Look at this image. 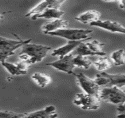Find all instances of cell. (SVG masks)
Returning <instances> with one entry per match:
<instances>
[{
  "instance_id": "6da1fadb",
  "label": "cell",
  "mask_w": 125,
  "mask_h": 118,
  "mask_svg": "<svg viewBox=\"0 0 125 118\" xmlns=\"http://www.w3.org/2000/svg\"><path fill=\"white\" fill-rule=\"evenodd\" d=\"M51 47L32 43H26L21 47L19 58L30 65L41 62L47 56Z\"/></svg>"
},
{
  "instance_id": "7a4b0ae2",
  "label": "cell",
  "mask_w": 125,
  "mask_h": 118,
  "mask_svg": "<svg viewBox=\"0 0 125 118\" xmlns=\"http://www.w3.org/2000/svg\"><path fill=\"white\" fill-rule=\"evenodd\" d=\"M98 97L101 101L102 100L117 105L125 102V91L115 86L100 89Z\"/></svg>"
},
{
  "instance_id": "3957f363",
  "label": "cell",
  "mask_w": 125,
  "mask_h": 118,
  "mask_svg": "<svg viewBox=\"0 0 125 118\" xmlns=\"http://www.w3.org/2000/svg\"><path fill=\"white\" fill-rule=\"evenodd\" d=\"M92 32L93 30L88 29L64 28L49 33L48 35L63 38L68 41H79L91 38L88 36Z\"/></svg>"
},
{
  "instance_id": "277c9868",
  "label": "cell",
  "mask_w": 125,
  "mask_h": 118,
  "mask_svg": "<svg viewBox=\"0 0 125 118\" xmlns=\"http://www.w3.org/2000/svg\"><path fill=\"white\" fill-rule=\"evenodd\" d=\"M73 103L83 110H97L101 106V100L98 96L85 93H80L75 95Z\"/></svg>"
},
{
  "instance_id": "5b68a950",
  "label": "cell",
  "mask_w": 125,
  "mask_h": 118,
  "mask_svg": "<svg viewBox=\"0 0 125 118\" xmlns=\"http://www.w3.org/2000/svg\"><path fill=\"white\" fill-rule=\"evenodd\" d=\"M80 87L86 94L98 96L100 87L98 86L94 80L91 79L82 73L75 74Z\"/></svg>"
},
{
  "instance_id": "8992f818",
  "label": "cell",
  "mask_w": 125,
  "mask_h": 118,
  "mask_svg": "<svg viewBox=\"0 0 125 118\" xmlns=\"http://www.w3.org/2000/svg\"><path fill=\"white\" fill-rule=\"evenodd\" d=\"M73 58V56L72 53H71L55 62L46 63V65L51 66L58 70L65 72L69 75H72L73 74V69L75 67L72 61Z\"/></svg>"
},
{
  "instance_id": "52a82bcc",
  "label": "cell",
  "mask_w": 125,
  "mask_h": 118,
  "mask_svg": "<svg viewBox=\"0 0 125 118\" xmlns=\"http://www.w3.org/2000/svg\"><path fill=\"white\" fill-rule=\"evenodd\" d=\"M65 2V1H55V0L43 1L30 10V11L25 14V17L31 18L41 14L43 11L49 8H55L59 9L62 4L64 3Z\"/></svg>"
},
{
  "instance_id": "ba28073f",
  "label": "cell",
  "mask_w": 125,
  "mask_h": 118,
  "mask_svg": "<svg viewBox=\"0 0 125 118\" xmlns=\"http://www.w3.org/2000/svg\"><path fill=\"white\" fill-rule=\"evenodd\" d=\"M31 40V39L22 40L21 39L16 40L0 36V51L14 52L17 49L21 47L25 44L30 43Z\"/></svg>"
},
{
  "instance_id": "9c48e42d",
  "label": "cell",
  "mask_w": 125,
  "mask_h": 118,
  "mask_svg": "<svg viewBox=\"0 0 125 118\" xmlns=\"http://www.w3.org/2000/svg\"><path fill=\"white\" fill-rule=\"evenodd\" d=\"M89 25L93 27H99L112 33H119L122 34L125 33V27L120 23L116 21H112L110 20L101 21L100 20L91 23Z\"/></svg>"
},
{
  "instance_id": "30bf717a",
  "label": "cell",
  "mask_w": 125,
  "mask_h": 118,
  "mask_svg": "<svg viewBox=\"0 0 125 118\" xmlns=\"http://www.w3.org/2000/svg\"><path fill=\"white\" fill-rule=\"evenodd\" d=\"M91 39V37L86 40H79V41H68V42L64 46L60 47L58 49H55L51 54L52 56H59V59H62L66 55L71 54L73 51L82 42H85L86 41Z\"/></svg>"
},
{
  "instance_id": "8fae6325",
  "label": "cell",
  "mask_w": 125,
  "mask_h": 118,
  "mask_svg": "<svg viewBox=\"0 0 125 118\" xmlns=\"http://www.w3.org/2000/svg\"><path fill=\"white\" fill-rule=\"evenodd\" d=\"M57 115L56 107L53 105H49L43 109L29 113H25L22 118H52Z\"/></svg>"
},
{
  "instance_id": "7c38bea8",
  "label": "cell",
  "mask_w": 125,
  "mask_h": 118,
  "mask_svg": "<svg viewBox=\"0 0 125 118\" xmlns=\"http://www.w3.org/2000/svg\"><path fill=\"white\" fill-rule=\"evenodd\" d=\"M68 25L67 20L63 18L54 19L48 22L42 27V31L45 34H48L51 32H54L59 30L66 28Z\"/></svg>"
},
{
  "instance_id": "4fadbf2b",
  "label": "cell",
  "mask_w": 125,
  "mask_h": 118,
  "mask_svg": "<svg viewBox=\"0 0 125 118\" xmlns=\"http://www.w3.org/2000/svg\"><path fill=\"white\" fill-rule=\"evenodd\" d=\"M101 17V14L98 11L95 10H89L85 12L78 17H75V19L76 21L82 23L83 24H89L94 23L98 20H100Z\"/></svg>"
},
{
  "instance_id": "5bb4252c",
  "label": "cell",
  "mask_w": 125,
  "mask_h": 118,
  "mask_svg": "<svg viewBox=\"0 0 125 118\" xmlns=\"http://www.w3.org/2000/svg\"><path fill=\"white\" fill-rule=\"evenodd\" d=\"M65 12L60 9L55 8H49L43 11L39 15L31 17L32 20H35L40 18L44 19H59L64 15Z\"/></svg>"
},
{
  "instance_id": "9a60e30c",
  "label": "cell",
  "mask_w": 125,
  "mask_h": 118,
  "mask_svg": "<svg viewBox=\"0 0 125 118\" xmlns=\"http://www.w3.org/2000/svg\"><path fill=\"white\" fill-rule=\"evenodd\" d=\"M101 74L108 80L109 86H115L120 88L124 87L125 85V74H109L104 72H102Z\"/></svg>"
},
{
  "instance_id": "2e32d148",
  "label": "cell",
  "mask_w": 125,
  "mask_h": 118,
  "mask_svg": "<svg viewBox=\"0 0 125 118\" xmlns=\"http://www.w3.org/2000/svg\"><path fill=\"white\" fill-rule=\"evenodd\" d=\"M98 60L95 61L92 64L97 70L104 72L105 70L109 69L112 66V64L109 58L106 56H99Z\"/></svg>"
},
{
  "instance_id": "e0dca14e",
  "label": "cell",
  "mask_w": 125,
  "mask_h": 118,
  "mask_svg": "<svg viewBox=\"0 0 125 118\" xmlns=\"http://www.w3.org/2000/svg\"><path fill=\"white\" fill-rule=\"evenodd\" d=\"M86 44L92 52L95 53L96 56H104L106 55V53L103 50V47L105 44L99 41L98 40H93L92 41L86 42Z\"/></svg>"
},
{
  "instance_id": "ac0fdd59",
  "label": "cell",
  "mask_w": 125,
  "mask_h": 118,
  "mask_svg": "<svg viewBox=\"0 0 125 118\" xmlns=\"http://www.w3.org/2000/svg\"><path fill=\"white\" fill-rule=\"evenodd\" d=\"M32 79L41 87H45L51 82V78L48 75L41 73H35L32 75Z\"/></svg>"
},
{
  "instance_id": "d6986e66",
  "label": "cell",
  "mask_w": 125,
  "mask_h": 118,
  "mask_svg": "<svg viewBox=\"0 0 125 118\" xmlns=\"http://www.w3.org/2000/svg\"><path fill=\"white\" fill-rule=\"evenodd\" d=\"M72 61L75 66L84 69H88L92 65V62L88 59V56H79V55L75 56V57L73 56Z\"/></svg>"
},
{
  "instance_id": "ffe728a7",
  "label": "cell",
  "mask_w": 125,
  "mask_h": 118,
  "mask_svg": "<svg viewBox=\"0 0 125 118\" xmlns=\"http://www.w3.org/2000/svg\"><path fill=\"white\" fill-rule=\"evenodd\" d=\"M1 65L7 70V72L12 76L26 75L25 73L21 70L17 63H12L7 62L5 61V62L1 63Z\"/></svg>"
},
{
  "instance_id": "44dd1931",
  "label": "cell",
  "mask_w": 125,
  "mask_h": 118,
  "mask_svg": "<svg viewBox=\"0 0 125 118\" xmlns=\"http://www.w3.org/2000/svg\"><path fill=\"white\" fill-rule=\"evenodd\" d=\"M111 59L113 64L116 66H120L125 65V51L123 49H119L112 54Z\"/></svg>"
},
{
  "instance_id": "7402d4cb",
  "label": "cell",
  "mask_w": 125,
  "mask_h": 118,
  "mask_svg": "<svg viewBox=\"0 0 125 118\" xmlns=\"http://www.w3.org/2000/svg\"><path fill=\"white\" fill-rule=\"evenodd\" d=\"M25 113H18L8 110H0V118H22Z\"/></svg>"
},
{
  "instance_id": "603a6c76",
  "label": "cell",
  "mask_w": 125,
  "mask_h": 118,
  "mask_svg": "<svg viewBox=\"0 0 125 118\" xmlns=\"http://www.w3.org/2000/svg\"><path fill=\"white\" fill-rule=\"evenodd\" d=\"M95 83L98 86H108L109 81L108 80L106 77H104V75H102L101 73L97 74L96 75V78L94 80Z\"/></svg>"
},
{
  "instance_id": "cb8c5ba5",
  "label": "cell",
  "mask_w": 125,
  "mask_h": 118,
  "mask_svg": "<svg viewBox=\"0 0 125 118\" xmlns=\"http://www.w3.org/2000/svg\"><path fill=\"white\" fill-rule=\"evenodd\" d=\"M14 54H15V52H7L0 51V63H1L5 62L7 59Z\"/></svg>"
},
{
  "instance_id": "d4e9b609",
  "label": "cell",
  "mask_w": 125,
  "mask_h": 118,
  "mask_svg": "<svg viewBox=\"0 0 125 118\" xmlns=\"http://www.w3.org/2000/svg\"><path fill=\"white\" fill-rule=\"evenodd\" d=\"M117 111L118 112V114H123V113H125V103H122V104L118 105H117Z\"/></svg>"
},
{
  "instance_id": "484cf974",
  "label": "cell",
  "mask_w": 125,
  "mask_h": 118,
  "mask_svg": "<svg viewBox=\"0 0 125 118\" xmlns=\"http://www.w3.org/2000/svg\"><path fill=\"white\" fill-rule=\"evenodd\" d=\"M119 7H120V8L124 10L125 9V1L123 0V1H119Z\"/></svg>"
},
{
  "instance_id": "4316f807",
  "label": "cell",
  "mask_w": 125,
  "mask_h": 118,
  "mask_svg": "<svg viewBox=\"0 0 125 118\" xmlns=\"http://www.w3.org/2000/svg\"><path fill=\"white\" fill-rule=\"evenodd\" d=\"M116 117L117 118H125V113H123V114H118V115Z\"/></svg>"
},
{
  "instance_id": "83f0119b",
  "label": "cell",
  "mask_w": 125,
  "mask_h": 118,
  "mask_svg": "<svg viewBox=\"0 0 125 118\" xmlns=\"http://www.w3.org/2000/svg\"><path fill=\"white\" fill-rule=\"evenodd\" d=\"M2 18H3V15H2L1 14H0V21H1V20H2Z\"/></svg>"
},
{
  "instance_id": "f1b7e54d",
  "label": "cell",
  "mask_w": 125,
  "mask_h": 118,
  "mask_svg": "<svg viewBox=\"0 0 125 118\" xmlns=\"http://www.w3.org/2000/svg\"><path fill=\"white\" fill-rule=\"evenodd\" d=\"M58 118V115L57 116H54V117H53L52 118Z\"/></svg>"
}]
</instances>
